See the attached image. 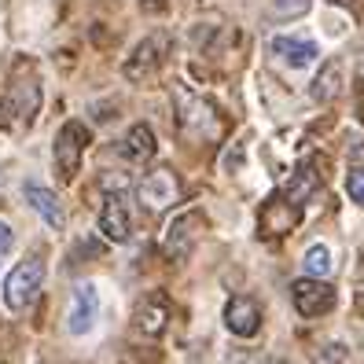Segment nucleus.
<instances>
[{
	"label": "nucleus",
	"instance_id": "nucleus-15",
	"mask_svg": "<svg viewBox=\"0 0 364 364\" xmlns=\"http://www.w3.org/2000/svg\"><path fill=\"white\" fill-rule=\"evenodd\" d=\"M338 89H342V70H338V63H328V67L313 77L309 96H313L316 103H328V100L338 96Z\"/></svg>",
	"mask_w": 364,
	"mask_h": 364
},
{
	"label": "nucleus",
	"instance_id": "nucleus-7",
	"mask_svg": "<svg viewBox=\"0 0 364 364\" xmlns=\"http://www.w3.org/2000/svg\"><path fill=\"white\" fill-rule=\"evenodd\" d=\"M100 232L107 235L111 243H125L133 235V213H129V203L118 188H107L103 196V206H100Z\"/></svg>",
	"mask_w": 364,
	"mask_h": 364
},
{
	"label": "nucleus",
	"instance_id": "nucleus-8",
	"mask_svg": "<svg viewBox=\"0 0 364 364\" xmlns=\"http://www.w3.org/2000/svg\"><path fill=\"white\" fill-rule=\"evenodd\" d=\"M169 294L162 291H151V294H144L140 302H136V313H133V328L136 335L144 338H162L166 328H169Z\"/></svg>",
	"mask_w": 364,
	"mask_h": 364
},
{
	"label": "nucleus",
	"instance_id": "nucleus-5",
	"mask_svg": "<svg viewBox=\"0 0 364 364\" xmlns=\"http://www.w3.org/2000/svg\"><path fill=\"white\" fill-rule=\"evenodd\" d=\"M177 199H181V184H177L173 169L159 166V169H151V173L140 181V203H144V210L162 213V210L173 206Z\"/></svg>",
	"mask_w": 364,
	"mask_h": 364
},
{
	"label": "nucleus",
	"instance_id": "nucleus-17",
	"mask_svg": "<svg viewBox=\"0 0 364 364\" xmlns=\"http://www.w3.org/2000/svg\"><path fill=\"white\" fill-rule=\"evenodd\" d=\"M313 191H316V169H313V166H309V169H298V177L287 184V203L302 206V203H309Z\"/></svg>",
	"mask_w": 364,
	"mask_h": 364
},
{
	"label": "nucleus",
	"instance_id": "nucleus-21",
	"mask_svg": "<svg viewBox=\"0 0 364 364\" xmlns=\"http://www.w3.org/2000/svg\"><path fill=\"white\" fill-rule=\"evenodd\" d=\"M11 247H15V232H11V225L8 221H0V262L11 254Z\"/></svg>",
	"mask_w": 364,
	"mask_h": 364
},
{
	"label": "nucleus",
	"instance_id": "nucleus-19",
	"mask_svg": "<svg viewBox=\"0 0 364 364\" xmlns=\"http://www.w3.org/2000/svg\"><path fill=\"white\" fill-rule=\"evenodd\" d=\"M346 357H350L346 342H324V346L313 353V364H346Z\"/></svg>",
	"mask_w": 364,
	"mask_h": 364
},
{
	"label": "nucleus",
	"instance_id": "nucleus-4",
	"mask_svg": "<svg viewBox=\"0 0 364 364\" xmlns=\"http://www.w3.org/2000/svg\"><path fill=\"white\" fill-rule=\"evenodd\" d=\"M181 125H184V136H196V140H218L221 136L218 111L199 96H181Z\"/></svg>",
	"mask_w": 364,
	"mask_h": 364
},
{
	"label": "nucleus",
	"instance_id": "nucleus-6",
	"mask_svg": "<svg viewBox=\"0 0 364 364\" xmlns=\"http://www.w3.org/2000/svg\"><path fill=\"white\" fill-rule=\"evenodd\" d=\"M291 302L302 316H324L335 306V287L328 280H313V276H302V280L291 284Z\"/></svg>",
	"mask_w": 364,
	"mask_h": 364
},
{
	"label": "nucleus",
	"instance_id": "nucleus-20",
	"mask_svg": "<svg viewBox=\"0 0 364 364\" xmlns=\"http://www.w3.org/2000/svg\"><path fill=\"white\" fill-rule=\"evenodd\" d=\"M346 196L357 206H364V166H353L350 173H346Z\"/></svg>",
	"mask_w": 364,
	"mask_h": 364
},
{
	"label": "nucleus",
	"instance_id": "nucleus-3",
	"mask_svg": "<svg viewBox=\"0 0 364 364\" xmlns=\"http://www.w3.org/2000/svg\"><path fill=\"white\" fill-rule=\"evenodd\" d=\"M96 324H100V291H96V284L81 280V284H74V291H70L67 331H70L74 338H85V335H92Z\"/></svg>",
	"mask_w": 364,
	"mask_h": 364
},
{
	"label": "nucleus",
	"instance_id": "nucleus-9",
	"mask_svg": "<svg viewBox=\"0 0 364 364\" xmlns=\"http://www.w3.org/2000/svg\"><path fill=\"white\" fill-rule=\"evenodd\" d=\"M199 235H203V213L199 210H184L177 213L173 221H169L166 235H162V247L169 258H184V254H191V247L199 243Z\"/></svg>",
	"mask_w": 364,
	"mask_h": 364
},
{
	"label": "nucleus",
	"instance_id": "nucleus-13",
	"mask_svg": "<svg viewBox=\"0 0 364 364\" xmlns=\"http://www.w3.org/2000/svg\"><path fill=\"white\" fill-rule=\"evenodd\" d=\"M225 328L232 335H240V338H250V335H258L262 328V309L250 302V298H228V306H225Z\"/></svg>",
	"mask_w": 364,
	"mask_h": 364
},
{
	"label": "nucleus",
	"instance_id": "nucleus-16",
	"mask_svg": "<svg viewBox=\"0 0 364 364\" xmlns=\"http://www.w3.org/2000/svg\"><path fill=\"white\" fill-rule=\"evenodd\" d=\"M302 269H306V276H313V280H328L331 269H335L331 247H328V243H313V247L306 250V258H302Z\"/></svg>",
	"mask_w": 364,
	"mask_h": 364
},
{
	"label": "nucleus",
	"instance_id": "nucleus-12",
	"mask_svg": "<svg viewBox=\"0 0 364 364\" xmlns=\"http://www.w3.org/2000/svg\"><path fill=\"white\" fill-rule=\"evenodd\" d=\"M269 48L280 63H287L291 70H306L320 59V45L316 41H306V37H272Z\"/></svg>",
	"mask_w": 364,
	"mask_h": 364
},
{
	"label": "nucleus",
	"instance_id": "nucleus-23",
	"mask_svg": "<svg viewBox=\"0 0 364 364\" xmlns=\"http://www.w3.org/2000/svg\"><path fill=\"white\" fill-rule=\"evenodd\" d=\"M122 364H140L136 357H122Z\"/></svg>",
	"mask_w": 364,
	"mask_h": 364
},
{
	"label": "nucleus",
	"instance_id": "nucleus-10",
	"mask_svg": "<svg viewBox=\"0 0 364 364\" xmlns=\"http://www.w3.org/2000/svg\"><path fill=\"white\" fill-rule=\"evenodd\" d=\"M23 199H26V206L37 213V218L41 221H45L48 228H63V225H67V210H63V203H59V196H55V191L52 188H45V184H41V181H23Z\"/></svg>",
	"mask_w": 364,
	"mask_h": 364
},
{
	"label": "nucleus",
	"instance_id": "nucleus-18",
	"mask_svg": "<svg viewBox=\"0 0 364 364\" xmlns=\"http://www.w3.org/2000/svg\"><path fill=\"white\" fill-rule=\"evenodd\" d=\"M309 11V0H269V18L272 23H294Z\"/></svg>",
	"mask_w": 364,
	"mask_h": 364
},
{
	"label": "nucleus",
	"instance_id": "nucleus-1",
	"mask_svg": "<svg viewBox=\"0 0 364 364\" xmlns=\"http://www.w3.org/2000/svg\"><path fill=\"white\" fill-rule=\"evenodd\" d=\"M41 284H45V258H23L8 276H4V287H0V294H4V306L11 309V313H23L33 298H37V291H41Z\"/></svg>",
	"mask_w": 364,
	"mask_h": 364
},
{
	"label": "nucleus",
	"instance_id": "nucleus-2",
	"mask_svg": "<svg viewBox=\"0 0 364 364\" xmlns=\"http://www.w3.org/2000/svg\"><path fill=\"white\" fill-rule=\"evenodd\" d=\"M89 129H85V122H67L63 129L55 133V144H52V159H55V173L63 181H70L81 166V155L85 147H89Z\"/></svg>",
	"mask_w": 364,
	"mask_h": 364
},
{
	"label": "nucleus",
	"instance_id": "nucleus-22",
	"mask_svg": "<svg viewBox=\"0 0 364 364\" xmlns=\"http://www.w3.org/2000/svg\"><path fill=\"white\" fill-rule=\"evenodd\" d=\"M228 364H258V360H250V357H243V353H235V357H228Z\"/></svg>",
	"mask_w": 364,
	"mask_h": 364
},
{
	"label": "nucleus",
	"instance_id": "nucleus-14",
	"mask_svg": "<svg viewBox=\"0 0 364 364\" xmlns=\"http://www.w3.org/2000/svg\"><path fill=\"white\" fill-rule=\"evenodd\" d=\"M155 151H159V140L151 133V125H144V122L129 125V133L118 144V155L125 162H147V159H155Z\"/></svg>",
	"mask_w": 364,
	"mask_h": 364
},
{
	"label": "nucleus",
	"instance_id": "nucleus-11",
	"mask_svg": "<svg viewBox=\"0 0 364 364\" xmlns=\"http://www.w3.org/2000/svg\"><path fill=\"white\" fill-rule=\"evenodd\" d=\"M166 59V37H144L140 45L129 52V59L122 63V74L129 77V81H144V77H151L159 70V63Z\"/></svg>",
	"mask_w": 364,
	"mask_h": 364
}]
</instances>
